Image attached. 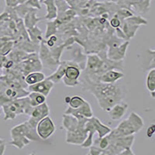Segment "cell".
<instances>
[{"mask_svg": "<svg viewBox=\"0 0 155 155\" xmlns=\"http://www.w3.org/2000/svg\"><path fill=\"white\" fill-rule=\"evenodd\" d=\"M36 127L32 125L28 120L14 127L10 130L12 140L9 143L18 149H23L30 143V141L41 140Z\"/></svg>", "mask_w": 155, "mask_h": 155, "instance_id": "1", "label": "cell"}, {"mask_svg": "<svg viewBox=\"0 0 155 155\" xmlns=\"http://www.w3.org/2000/svg\"><path fill=\"white\" fill-rule=\"evenodd\" d=\"M143 120L137 113L132 112L127 120L122 121L119 126L109 134L113 137H126L139 132L143 127Z\"/></svg>", "mask_w": 155, "mask_h": 155, "instance_id": "2", "label": "cell"}, {"mask_svg": "<svg viewBox=\"0 0 155 155\" xmlns=\"http://www.w3.org/2000/svg\"><path fill=\"white\" fill-rule=\"evenodd\" d=\"M1 106L5 115L4 116L5 120H13L18 115L27 114L29 116V113L32 109L27 95L9 101L2 104Z\"/></svg>", "mask_w": 155, "mask_h": 155, "instance_id": "3", "label": "cell"}, {"mask_svg": "<svg viewBox=\"0 0 155 155\" xmlns=\"http://www.w3.org/2000/svg\"><path fill=\"white\" fill-rule=\"evenodd\" d=\"M89 91L95 96L98 102L109 97H120L123 99L124 89L120 88V86L113 84L100 82L99 84H93L89 87Z\"/></svg>", "mask_w": 155, "mask_h": 155, "instance_id": "4", "label": "cell"}, {"mask_svg": "<svg viewBox=\"0 0 155 155\" xmlns=\"http://www.w3.org/2000/svg\"><path fill=\"white\" fill-rule=\"evenodd\" d=\"M29 92L12 83H0V106L13 99L27 96Z\"/></svg>", "mask_w": 155, "mask_h": 155, "instance_id": "5", "label": "cell"}, {"mask_svg": "<svg viewBox=\"0 0 155 155\" xmlns=\"http://www.w3.org/2000/svg\"><path fill=\"white\" fill-rule=\"evenodd\" d=\"M36 130H37L39 137L41 140H45L53 135L54 133L56 130V127L52 119L49 116H48L37 123Z\"/></svg>", "mask_w": 155, "mask_h": 155, "instance_id": "6", "label": "cell"}, {"mask_svg": "<svg viewBox=\"0 0 155 155\" xmlns=\"http://www.w3.org/2000/svg\"><path fill=\"white\" fill-rule=\"evenodd\" d=\"M81 75V71L78 66L74 65V64L69 63L64 71L62 81L66 86L74 87L79 84L78 78Z\"/></svg>", "mask_w": 155, "mask_h": 155, "instance_id": "7", "label": "cell"}, {"mask_svg": "<svg viewBox=\"0 0 155 155\" xmlns=\"http://www.w3.org/2000/svg\"><path fill=\"white\" fill-rule=\"evenodd\" d=\"M49 114L50 108L48 105L46 103V102H45L43 104L32 107L31 110H30V113H29L30 119L28 120V121L30 122L32 125L37 127V123L41 120H42L43 118H44V117L49 116Z\"/></svg>", "mask_w": 155, "mask_h": 155, "instance_id": "8", "label": "cell"}, {"mask_svg": "<svg viewBox=\"0 0 155 155\" xmlns=\"http://www.w3.org/2000/svg\"><path fill=\"white\" fill-rule=\"evenodd\" d=\"M64 113L72 115V116H75L78 120H81L83 118L89 119L93 116V112H92L91 105L87 101H85L83 106L78 109H71V108L68 107L66 109Z\"/></svg>", "mask_w": 155, "mask_h": 155, "instance_id": "9", "label": "cell"}, {"mask_svg": "<svg viewBox=\"0 0 155 155\" xmlns=\"http://www.w3.org/2000/svg\"><path fill=\"white\" fill-rule=\"evenodd\" d=\"M54 86V83L53 81L45 78L40 82H37L34 85H28V90L29 92H39L47 97L50 94Z\"/></svg>", "mask_w": 155, "mask_h": 155, "instance_id": "10", "label": "cell"}, {"mask_svg": "<svg viewBox=\"0 0 155 155\" xmlns=\"http://www.w3.org/2000/svg\"><path fill=\"white\" fill-rule=\"evenodd\" d=\"M128 109V104L126 102H118L110 109L108 113L110 119L113 120H120L124 117Z\"/></svg>", "mask_w": 155, "mask_h": 155, "instance_id": "11", "label": "cell"}, {"mask_svg": "<svg viewBox=\"0 0 155 155\" xmlns=\"http://www.w3.org/2000/svg\"><path fill=\"white\" fill-rule=\"evenodd\" d=\"M124 77V74L122 71L110 69L102 74V75L99 78V81L102 83H107V84H113V83H116Z\"/></svg>", "mask_w": 155, "mask_h": 155, "instance_id": "12", "label": "cell"}, {"mask_svg": "<svg viewBox=\"0 0 155 155\" xmlns=\"http://www.w3.org/2000/svg\"><path fill=\"white\" fill-rule=\"evenodd\" d=\"M129 45V41H126L122 43L120 46L113 49H109L108 57L110 60L113 61H120L125 58L126 52Z\"/></svg>", "mask_w": 155, "mask_h": 155, "instance_id": "13", "label": "cell"}, {"mask_svg": "<svg viewBox=\"0 0 155 155\" xmlns=\"http://www.w3.org/2000/svg\"><path fill=\"white\" fill-rule=\"evenodd\" d=\"M88 122L92 127V128L95 130V133L97 132L99 134V138L103 137L111 132V129L107 126L102 124L100 120L96 117L92 116V117L88 119Z\"/></svg>", "mask_w": 155, "mask_h": 155, "instance_id": "14", "label": "cell"}, {"mask_svg": "<svg viewBox=\"0 0 155 155\" xmlns=\"http://www.w3.org/2000/svg\"><path fill=\"white\" fill-rule=\"evenodd\" d=\"M78 126V120L75 116L70 114H65L63 116V121H62V127L67 131L71 132L74 131Z\"/></svg>", "mask_w": 155, "mask_h": 155, "instance_id": "15", "label": "cell"}, {"mask_svg": "<svg viewBox=\"0 0 155 155\" xmlns=\"http://www.w3.org/2000/svg\"><path fill=\"white\" fill-rule=\"evenodd\" d=\"M102 61L101 60L98 55L96 54H90L88 57L87 60V69L88 71L91 72H98L99 68L101 67Z\"/></svg>", "mask_w": 155, "mask_h": 155, "instance_id": "16", "label": "cell"}, {"mask_svg": "<svg viewBox=\"0 0 155 155\" xmlns=\"http://www.w3.org/2000/svg\"><path fill=\"white\" fill-rule=\"evenodd\" d=\"M42 2L47 6V14L44 19L50 20L56 19L58 16V8L55 0H43Z\"/></svg>", "mask_w": 155, "mask_h": 155, "instance_id": "17", "label": "cell"}, {"mask_svg": "<svg viewBox=\"0 0 155 155\" xmlns=\"http://www.w3.org/2000/svg\"><path fill=\"white\" fill-rule=\"evenodd\" d=\"M70 62L67 61H63L60 65L58 66V69L56 70L54 73L51 74V76H48V78H46L47 79L51 80V81H53L54 83H58V81H60L62 79L64 74V71H65V69L67 68V66L68 65Z\"/></svg>", "mask_w": 155, "mask_h": 155, "instance_id": "18", "label": "cell"}, {"mask_svg": "<svg viewBox=\"0 0 155 155\" xmlns=\"http://www.w3.org/2000/svg\"><path fill=\"white\" fill-rule=\"evenodd\" d=\"M45 78H46V76L44 73L34 71V72H30L27 74L25 78V82L27 83V85H31L37 82H40Z\"/></svg>", "mask_w": 155, "mask_h": 155, "instance_id": "19", "label": "cell"}, {"mask_svg": "<svg viewBox=\"0 0 155 155\" xmlns=\"http://www.w3.org/2000/svg\"><path fill=\"white\" fill-rule=\"evenodd\" d=\"M27 96H28L32 107L43 104L44 102H46L47 99V97L45 95L36 92H30V93H29Z\"/></svg>", "mask_w": 155, "mask_h": 155, "instance_id": "20", "label": "cell"}, {"mask_svg": "<svg viewBox=\"0 0 155 155\" xmlns=\"http://www.w3.org/2000/svg\"><path fill=\"white\" fill-rule=\"evenodd\" d=\"M146 87L150 92L152 98H154L155 92V69L152 68L149 71L146 78Z\"/></svg>", "mask_w": 155, "mask_h": 155, "instance_id": "21", "label": "cell"}, {"mask_svg": "<svg viewBox=\"0 0 155 155\" xmlns=\"http://www.w3.org/2000/svg\"><path fill=\"white\" fill-rule=\"evenodd\" d=\"M85 100L82 97L78 95L74 96H66L64 99V102L69 105V107L71 109H78L81 107L85 103Z\"/></svg>", "mask_w": 155, "mask_h": 155, "instance_id": "22", "label": "cell"}, {"mask_svg": "<svg viewBox=\"0 0 155 155\" xmlns=\"http://www.w3.org/2000/svg\"><path fill=\"white\" fill-rule=\"evenodd\" d=\"M40 19L36 17V11L34 12H30L26 16V19H25V25L27 28H31V27H34V25L37 22H38Z\"/></svg>", "mask_w": 155, "mask_h": 155, "instance_id": "23", "label": "cell"}, {"mask_svg": "<svg viewBox=\"0 0 155 155\" xmlns=\"http://www.w3.org/2000/svg\"><path fill=\"white\" fill-rule=\"evenodd\" d=\"M29 29H30L28 30L29 34H30V38L32 39V41H35V42H38L39 41H41V30L38 27H34Z\"/></svg>", "mask_w": 155, "mask_h": 155, "instance_id": "24", "label": "cell"}, {"mask_svg": "<svg viewBox=\"0 0 155 155\" xmlns=\"http://www.w3.org/2000/svg\"><path fill=\"white\" fill-rule=\"evenodd\" d=\"M154 131H155V125L153 124H150L148 128L147 129V131H146V135L148 138H151L153 137V134H154Z\"/></svg>", "mask_w": 155, "mask_h": 155, "instance_id": "25", "label": "cell"}, {"mask_svg": "<svg viewBox=\"0 0 155 155\" xmlns=\"http://www.w3.org/2000/svg\"><path fill=\"white\" fill-rule=\"evenodd\" d=\"M120 23H121V21L120 20V19H118V18L116 17V16H114V17L110 20V24H111V26L113 28H119V27L120 26Z\"/></svg>", "mask_w": 155, "mask_h": 155, "instance_id": "26", "label": "cell"}, {"mask_svg": "<svg viewBox=\"0 0 155 155\" xmlns=\"http://www.w3.org/2000/svg\"><path fill=\"white\" fill-rule=\"evenodd\" d=\"M5 147H6V142H5V140L0 138V155H3L5 153Z\"/></svg>", "mask_w": 155, "mask_h": 155, "instance_id": "27", "label": "cell"}, {"mask_svg": "<svg viewBox=\"0 0 155 155\" xmlns=\"http://www.w3.org/2000/svg\"><path fill=\"white\" fill-rule=\"evenodd\" d=\"M120 154H122V155H126V154H128V155H134V153L133 152V150H131V147H129V148H126V149H124L123 151L121 152V153H120Z\"/></svg>", "mask_w": 155, "mask_h": 155, "instance_id": "28", "label": "cell"}, {"mask_svg": "<svg viewBox=\"0 0 155 155\" xmlns=\"http://www.w3.org/2000/svg\"><path fill=\"white\" fill-rule=\"evenodd\" d=\"M1 113H2V109L0 108V114H1Z\"/></svg>", "mask_w": 155, "mask_h": 155, "instance_id": "29", "label": "cell"}]
</instances>
